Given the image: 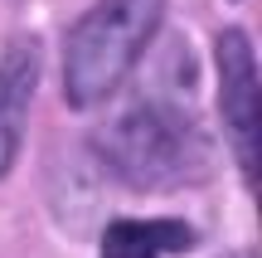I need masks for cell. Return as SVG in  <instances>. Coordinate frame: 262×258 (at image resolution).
Wrapping results in <instances>:
<instances>
[{"label": "cell", "mask_w": 262, "mask_h": 258, "mask_svg": "<svg viewBox=\"0 0 262 258\" xmlns=\"http://www.w3.org/2000/svg\"><path fill=\"white\" fill-rule=\"evenodd\" d=\"M93 151L126 190H180L209 175V142L180 103L131 97L93 132Z\"/></svg>", "instance_id": "cell-1"}, {"label": "cell", "mask_w": 262, "mask_h": 258, "mask_svg": "<svg viewBox=\"0 0 262 258\" xmlns=\"http://www.w3.org/2000/svg\"><path fill=\"white\" fill-rule=\"evenodd\" d=\"M170 0H93L63 34V103L88 112L122 93V83L160 34Z\"/></svg>", "instance_id": "cell-2"}, {"label": "cell", "mask_w": 262, "mask_h": 258, "mask_svg": "<svg viewBox=\"0 0 262 258\" xmlns=\"http://www.w3.org/2000/svg\"><path fill=\"white\" fill-rule=\"evenodd\" d=\"M214 68H219V117H224L228 151H233V161H238V175L253 185L257 181V132H262V88H257L253 39L238 25L219 29Z\"/></svg>", "instance_id": "cell-3"}, {"label": "cell", "mask_w": 262, "mask_h": 258, "mask_svg": "<svg viewBox=\"0 0 262 258\" xmlns=\"http://www.w3.org/2000/svg\"><path fill=\"white\" fill-rule=\"evenodd\" d=\"M34 93H39V44L19 34L0 49V181L19 161Z\"/></svg>", "instance_id": "cell-4"}, {"label": "cell", "mask_w": 262, "mask_h": 258, "mask_svg": "<svg viewBox=\"0 0 262 258\" xmlns=\"http://www.w3.org/2000/svg\"><path fill=\"white\" fill-rule=\"evenodd\" d=\"M199 234L185 220H136V214H117L107 220L97 258H175L194 249Z\"/></svg>", "instance_id": "cell-5"}, {"label": "cell", "mask_w": 262, "mask_h": 258, "mask_svg": "<svg viewBox=\"0 0 262 258\" xmlns=\"http://www.w3.org/2000/svg\"><path fill=\"white\" fill-rule=\"evenodd\" d=\"M224 258H257L253 249H233V253H224Z\"/></svg>", "instance_id": "cell-6"}]
</instances>
